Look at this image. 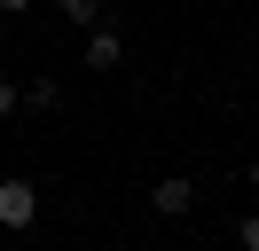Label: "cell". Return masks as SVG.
Instances as JSON below:
<instances>
[{"instance_id": "6da1fadb", "label": "cell", "mask_w": 259, "mask_h": 251, "mask_svg": "<svg viewBox=\"0 0 259 251\" xmlns=\"http://www.w3.org/2000/svg\"><path fill=\"white\" fill-rule=\"evenodd\" d=\"M32 220H39V188L8 173V181H0V228H8V235H24Z\"/></svg>"}, {"instance_id": "7a4b0ae2", "label": "cell", "mask_w": 259, "mask_h": 251, "mask_svg": "<svg viewBox=\"0 0 259 251\" xmlns=\"http://www.w3.org/2000/svg\"><path fill=\"white\" fill-rule=\"evenodd\" d=\"M149 212H157V220H189V212H196V181H189V173L149 181Z\"/></svg>"}, {"instance_id": "3957f363", "label": "cell", "mask_w": 259, "mask_h": 251, "mask_svg": "<svg viewBox=\"0 0 259 251\" xmlns=\"http://www.w3.org/2000/svg\"><path fill=\"white\" fill-rule=\"evenodd\" d=\"M79 63H87V71H118V63H126V39H118V24H95V31H87Z\"/></svg>"}, {"instance_id": "277c9868", "label": "cell", "mask_w": 259, "mask_h": 251, "mask_svg": "<svg viewBox=\"0 0 259 251\" xmlns=\"http://www.w3.org/2000/svg\"><path fill=\"white\" fill-rule=\"evenodd\" d=\"M55 8H63V24H79V31L110 24V0H55Z\"/></svg>"}, {"instance_id": "5b68a950", "label": "cell", "mask_w": 259, "mask_h": 251, "mask_svg": "<svg viewBox=\"0 0 259 251\" xmlns=\"http://www.w3.org/2000/svg\"><path fill=\"white\" fill-rule=\"evenodd\" d=\"M24 110H32V118L63 110V87H55V78H24Z\"/></svg>"}, {"instance_id": "8992f818", "label": "cell", "mask_w": 259, "mask_h": 251, "mask_svg": "<svg viewBox=\"0 0 259 251\" xmlns=\"http://www.w3.org/2000/svg\"><path fill=\"white\" fill-rule=\"evenodd\" d=\"M16 110H24V78H8V71H0V126L16 118Z\"/></svg>"}, {"instance_id": "52a82bcc", "label": "cell", "mask_w": 259, "mask_h": 251, "mask_svg": "<svg viewBox=\"0 0 259 251\" xmlns=\"http://www.w3.org/2000/svg\"><path fill=\"white\" fill-rule=\"evenodd\" d=\"M236 243H243V251H259V212H243V228H236Z\"/></svg>"}, {"instance_id": "ba28073f", "label": "cell", "mask_w": 259, "mask_h": 251, "mask_svg": "<svg viewBox=\"0 0 259 251\" xmlns=\"http://www.w3.org/2000/svg\"><path fill=\"white\" fill-rule=\"evenodd\" d=\"M24 8H32V0H0V16H24Z\"/></svg>"}, {"instance_id": "9c48e42d", "label": "cell", "mask_w": 259, "mask_h": 251, "mask_svg": "<svg viewBox=\"0 0 259 251\" xmlns=\"http://www.w3.org/2000/svg\"><path fill=\"white\" fill-rule=\"evenodd\" d=\"M251 188H259V157H251Z\"/></svg>"}, {"instance_id": "30bf717a", "label": "cell", "mask_w": 259, "mask_h": 251, "mask_svg": "<svg viewBox=\"0 0 259 251\" xmlns=\"http://www.w3.org/2000/svg\"><path fill=\"white\" fill-rule=\"evenodd\" d=\"M102 251H118V243H102Z\"/></svg>"}]
</instances>
